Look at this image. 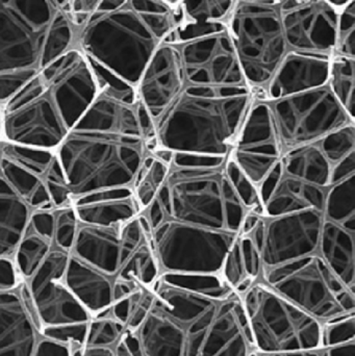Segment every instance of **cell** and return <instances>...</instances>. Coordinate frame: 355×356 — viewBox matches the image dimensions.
<instances>
[{
  "label": "cell",
  "mask_w": 355,
  "mask_h": 356,
  "mask_svg": "<svg viewBox=\"0 0 355 356\" xmlns=\"http://www.w3.org/2000/svg\"><path fill=\"white\" fill-rule=\"evenodd\" d=\"M154 300L137 334L144 356H249L251 330L241 296L210 298L166 284H152Z\"/></svg>",
  "instance_id": "1"
},
{
  "label": "cell",
  "mask_w": 355,
  "mask_h": 356,
  "mask_svg": "<svg viewBox=\"0 0 355 356\" xmlns=\"http://www.w3.org/2000/svg\"><path fill=\"white\" fill-rule=\"evenodd\" d=\"M129 104L99 92L56 148L72 202L79 197L131 188L149 156L139 116Z\"/></svg>",
  "instance_id": "2"
},
{
  "label": "cell",
  "mask_w": 355,
  "mask_h": 356,
  "mask_svg": "<svg viewBox=\"0 0 355 356\" xmlns=\"http://www.w3.org/2000/svg\"><path fill=\"white\" fill-rule=\"evenodd\" d=\"M98 93L89 60L72 48L2 106V142L56 152Z\"/></svg>",
  "instance_id": "3"
},
{
  "label": "cell",
  "mask_w": 355,
  "mask_h": 356,
  "mask_svg": "<svg viewBox=\"0 0 355 356\" xmlns=\"http://www.w3.org/2000/svg\"><path fill=\"white\" fill-rule=\"evenodd\" d=\"M254 99L188 87L156 122V152L227 158Z\"/></svg>",
  "instance_id": "4"
},
{
  "label": "cell",
  "mask_w": 355,
  "mask_h": 356,
  "mask_svg": "<svg viewBox=\"0 0 355 356\" xmlns=\"http://www.w3.org/2000/svg\"><path fill=\"white\" fill-rule=\"evenodd\" d=\"M226 161L208 167L170 165L168 177L156 197L166 219L240 234L249 211L229 180Z\"/></svg>",
  "instance_id": "5"
},
{
  "label": "cell",
  "mask_w": 355,
  "mask_h": 356,
  "mask_svg": "<svg viewBox=\"0 0 355 356\" xmlns=\"http://www.w3.org/2000/svg\"><path fill=\"white\" fill-rule=\"evenodd\" d=\"M139 13L124 0L118 8L96 10L77 29L74 47L137 90L150 58L160 45Z\"/></svg>",
  "instance_id": "6"
},
{
  "label": "cell",
  "mask_w": 355,
  "mask_h": 356,
  "mask_svg": "<svg viewBox=\"0 0 355 356\" xmlns=\"http://www.w3.org/2000/svg\"><path fill=\"white\" fill-rule=\"evenodd\" d=\"M56 12L50 0H0V106L45 67L46 40Z\"/></svg>",
  "instance_id": "7"
},
{
  "label": "cell",
  "mask_w": 355,
  "mask_h": 356,
  "mask_svg": "<svg viewBox=\"0 0 355 356\" xmlns=\"http://www.w3.org/2000/svg\"><path fill=\"white\" fill-rule=\"evenodd\" d=\"M227 33L246 83L261 99L289 51L279 0H236Z\"/></svg>",
  "instance_id": "8"
},
{
  "label": "cell",
  "mask_w": 355,
  "mask_h": 356,
  "mask_svg": "<svg viewBox=\"0 0 355 356\" xmlns=\"http://www.w3.org/2000/svg\"><path fill=\"white\" fill-rule=\"evenodd\" d=\"M258 353H302L321 349V322L256 280L240 295Z\"/></svg>",
  "instance_id": "9"
},
{
  "label": "cell",
  "mask_w": 355,
  "mask_h": 356,
  "mask_svg": "<svg viewBox=\"0 0 355 356\" xmlns=\"http://www.w3.org/2000/svg\"><path fill=\"white\" fill-rule=\"evenodd\" d=\"M238 236L166 219L152 230L150 242L160 274L221 275Z\"/></svg>",
  "instance_id": "10"
},
{
  "label": "cell",
  "mask_w": 355,
  "mask_h": 356,
  "mask_svg": "<svg viewBox=\"0 0 355 356\" xmlns=\"http://www.w3.org/2000/svg\"><path fill=\"white\" fill-rule=\"evenodd\" d=\"M261 278L275 292L322 324L350 315L342 305V297L352 290L336 276L318 253L277 267L263 268Z\"/></svg>",
  "instance_id": "11"
},
{
  "label": "cell",
  "mask_w": 355,
  "mask_h": 356,
  "mask_svg": "<svg viewBox=\"0 0 355 356\" xmlns=\"http://www.w3.org/2000/svg\"><path fill=\"white\" fill-rule=\"evenodd\" d=\"M267 104L283 154L319 143L329 134L355 123L329 86Z\"/></svg>",
  "instance_id": "12"
},
{
  "label": "cell",
  "mask_w": 355,
  "mask_h": 356,
  "mask_svg": "<svg viewBox=\"0 0 355 356\" xmlns=\"http://www.w3.org/2000/svg\"><path fill=\"white\" fill-rule=\"evenodd\" d=\"M177 46L188 87L223 96L252 93L227 31Z\"/></svg>",
  "instance_id": "13"
},
{
  "label": "cell",
  "mask_w": 355,
  "mask_h": 356,
  "mask_svg": "<svg viewBox=\"0 0 355 356\" xmlns=\"http://www.w3.org/2000/svg\"><path fill=\"white\" fill-rule=\"evenodd\" d=\"M279 10L289 50L333 56L341 10L333 2L286 0L279 1Z\"/></svg>",
  "instance_id": "14"
},
{
  "label": "cell",
  "mask_w": 355,
  "mask_h": 356,
  "mask_svg": "<svg viewBox=\"0 0 355 356\" xmlns=\"http://www.w3.org/2000/svg\"><path fill=\"white\" fill-rule=\"evenodd\" d=\"M281 148L265 100L254 99L229 156L258 186L281 161Z\"/></svg>",
  "instance_id": "15"
},
{
  "label": "cell",
  "mask_w": 355,
  "mask_h": 356,
  "mask_svg": "<svg viewBox=\"0 0 355 356\" xmlns=\"http://www.w3.org/2000/svg\"><path fill=\"white\" fill-rule=\"evenodd\" d=\"M150 238L142 228L139 216L112 226H96L79 222L70 254L108 276L119 273L133 251Z\"/></svg>",
  "instance_id": "16"
},
{
  "label": "cell",
  "mask_w": 355,
  "mask_h": 356,
  "mask_svg": "<svg viewBox=\"0 0 355 356\" xmlns=\"http://www.w3.org/2000/svg\"><path fill=\"white\" fill-rule=\"evenodd\" d=\"M263 220L264 240L260 254L265 269L318 253L322 211L306 209Z\"/></svg>",
  "instance_id": "17"
},
{
  "label": "cell",
  "mask_w": 355,
  "mask_h": 356,
  "mask_svg": "<svg viewBox=\"0 0 355 356\" xmlns=\"http://www.w3.org/2000/svg\"><path fill=\"white\" fill-rule=\"evenodd\" d=\"M70 253L51 249L29 280L42 326L89 323L91 315L66 286L64 280Z\"/></svg>",
  "instance_id": "18"
},
{
  "label": "cell",
  "mask_w": 355,
  "mask_h": 356,
  "mask_svg": "<svg viewBox=\"0 0 355 356\" xmlns=\"http://www.w3.org/2000/svg\"><path fill=\"white\" fill-rule=\"evenodd\" d=\"M53 150L0 142V175L33 211L56 209L46 186Z\"/></svg>",
  "instance_id": "19"
},
{
  "label": "cell",
  "mask_w": 355,
  "mask_h": 356,
  "mask_svg": "<svg viewBox=\"0 0 355 356\" xmlns=\"http://www.w3.org/2000/svg\"><path fill=\"white\" fill-rule=\"evenodd\" d=\"M188 88L181 50L174 44L158 46L137 87L138 99L156 124Z\"/></svg>",
  "instance_id": "20"
},
{
  "label": "cell",
  "mask_w": 355,
  "mask_h": 356,
  "mask_svg": "<svg viewBox=\"0 0 355 356\" xmlns=\"http://www.w3.org/2000/svg\"><path fill=\"white\" fill-rule=\"evenodd\" d=\"M331 58L289 50L261 100L281 99L327 86Z\"/></svg>",
  "instance_id": "21"
},
{
  "label": "cell",
  "mask_w": 355,
  "mask_h": 356,
  "mask_svg": "<svg viewBox=\"0 0 355 356\" xmlns=\"http://www.w3.org/2000/svg\"><path fill=\"white\" fill-rule=\"evenodd\" d=\"M42 338L18 292H0V356H33Z\"/></svg>",
  "instance_id": "22"
},
{
  "label": "cell",
  "mask_w": 355,
  "mask_h": 356,
  "mask_svg": "<svg viewBox=\"0 0 355 356\" xmlns=\"http://www.w3.org/2000/svg\"><path fill=\"white\" fill-rule=\"evenodd\" d=\"M79 223L112 226L131 221L142 213L131 188L101 191L72 202Z\"/></svg>",
  "instance_id": "23"
},
{
  "label": "cell",
  "mask_w": 355,
  "mask_h": 356,
  "mask_svg": "<svg viewBox=\"0 0 355 356\" xmlns=\"http://www.w3.org/2000/svg\"><path fill=\"white\" fill-rule=\"evenodd\" d=\"M236 0L181 1L183 20L165 43H187L227 31Z\"/></svg>",
  "instance_id": "24"
},
{
  "label": "cell",
  "mask_w": 355,
  "mask_h": 356,
  "mask_svg": "<svg viewBox=\"0 0 355 356\" xmlns=\"http://www.w3.org/2000/svg\"><path fill=\"white\" fill-rule=\"evenodd\" d=\"M327 190L285 175L281 168L276 184L263 203L264 217H279L306 209L322 211Z\"/></svg>",
  "instance_id": "25"
},
{
  "label": "cell",
  "mask_w": 355,
  "mask_h": 356,
  "mask_svg": "<svg viewBox=\"0 0 355 356\" xmlns=\"http://www.w3.org/2000/svg\"><path fill=\"white\" fill-rule=\"evenodd\" d=\"M65 284L81 305L92 313H101L114 305L110 276L70 254Z\"/></svg>",
  "instance_id": "26"
},
{
  "label": "cell",
  "mask_w": 355,
  "mask_h": 356,
  "mask_svg": "<svg viewBox=\"0 0 355 356\" xmlns=\"http://www.w3.org/2000/svg\"><path fill=\"white\" fill-rule=\"evenodd\" d=\"M318 254L336 276L348 289L354 291L355 234L323 220Z\"/></svg>",
  "instance_id": "27"
},
{
  "label": "cell",
  "mask_w": 355,
  "mask_h": 356,
  "mask_svg": "<svg viewBox=\"0 0 355 356\" xmlns=\"http://www.w3.org/2000/svg\"><path fill=\"white\" fill-rule=\"evenodd\" d=\"M33 211L0 175V257L14 255Z\"/></svg>",
  "instance_id": "28"
},
{
  "label": "cell",
  "mask_w": 355,
  "mask_h": 356,
  "mask_svg": "<svg viewBox=\"0 0 355 356\" xmlns=\"http://www.w3.org/2000/svg\"><path fill=\"white\" fill-rule=\"evenodd\" d=\"M279 164L285 175L320 188L329 186L333 167L317 144L286 152L281 156Z\"/></svg>",
  "instance_id": "29"
},
{
  "label": "cell",
  "mask_w": 355,
  "mask_h": 356,
  "mask_svg": "<svg viewBox=\"0 0 355 356\" xmlns=\"http://www.w3.org/2000/svg\"><path fill=\"white\" fill-rule=\"evenodd\" d=\"M131 3L160 43L173 35L183 20L181 1L140 0Z\"/></svg>",
  "instance_id": "30"
},
{
  "label": "cell",
  "mask_w": 355,
  "mask_h": 356,
  "mask_svg": "<svg viewBox=\"0 0 355 356\" xmlns=\"http://www.w3.org/2000/svg\"><path fill=\"white\" fill-rule=\"evenodd\" d=\"M323 219L355 234V175L327 188Z\"/></svg>",
  "instance_id": "31"
},
{
  "label": "cell",
  "mask_w": 355,
  "mask_h": 356,
  "mask_svg": "<svg viewBox=\"0 0 355 356\" xmlns=\"http://www.w3.org/2000/svg\"><path fill=\"white\" fill-rule=\"evenodd\" d=\"M170 165L150 154L144 161L133 182V196L142 213L156 199L158 191L168 177Z\"/></svg>",
  "instance_id": "32"
},
{
  "label": "cell",
  "mask_w": 355,
  "mask_h": 356,
  "mask_svg": "<svg viewBox=\"0 0 355 356\" xmlns=\"http://www.w3.org/2000/svg\"><path fill=\"white\" fill-rule=\"evenodd\" d=\"M327 86L344 110L355 119V58L333 54Z\"/></svg>",
  "instance_id": "33"
},
{
  "label": "cell",
  "mask_w": 355,
  "mask_h": 356,
  "mask_svg": "<svg viewBox=\"0 0 355 356\" xmlns=\"http://www.w3.org/2000/svg\"><path fill=\"white\" fill-rule=\"evenodd\" d=\"M160 271L152 250L150 238L140 245L117 274L118 280L135 282L144 286H152Z\"/></svg>",
  "instance_id": "34"
},
{
  "label": "cell",
  "mask_w": 355,
  "mask_h": 356,
  "mask_svg": "<svg viewBox=\"0 0 355 356\" xmlns=\"http://www.w3.org/2000/svg\"><path fill=\"white\" fill-rule=\"evenodd\" d=\"M52 245L51 241L33 232L28 224L14 253L15 267L24 277L31 278L51 250Z\"/></svg>",
  "instance_id": "35"
},
{
  "label": "cell",
  "mask_w": 355,
  "mask_h": 356,
  "mask_svg": "<svg viewBox=\"0 0 355 356\" xmlns=\"http://www.w3.org/2000/svg\"><path fill=\"white\" fill-rule=\"evenodd\" d=\"M158 277L171 286L185 289L190 292L204 295L210 298H227L235 292V290L226 284L221 275L163 273Z\"/></svg>",
  "instance_id": "36"
},
{
  "label": "cell",
  "mask_w": 355,
  "mask_h": 356,
  "mask_svg": "<svg viewBox=\"0 0 355 356\" xmlns=\"http://www.w3.org/2000/svg\"><path fill=\"white\" fill-rule=\"evenodd\" d=\"M331 167L355 152V123L342 127L317 143Z\"/></svg>",
  "instance_id": "37"
},
{
  "label": "cell",
  "mask_w": 355,
  "mask_h": 356,
  "mask_svg": "<svg viewBox=\"0 0 355 356\" xmlns=\"http://www.w3.org/2000/svg\"><path fill=\"white\" fill-rule=\"evenodd\" d=\"M124 332L125 326L113 317L95 318L89 322L83 346L116 348Z\"/></svg>",
  "instance_id": "38"
},
{
  "label": "cell",
  "mask_w": 355,
  "mask_h": 356,
  "mask_svg": "<svg viewBox=\"0 0 355 356\" xmlns=\"http://www.w3.org/2000/svg\"><path fill=\"white\" fill-rule=\"evenodd\" d=\"M227 175L235 188L236 193L239 196L240 200L243 203L248 211L256 213V215L264 217L263 211L262 201H261L260 193L258 186H254L247 177L238 168L237 165L227 158L226 164Z\"/></svg>",
  "instance_id": "39"
},
{
  "label": "cell",
  "mask_w": 355,
  "mask_h": 356,
  "mask_svg": "<svg viewBox=\"0 0 355 356\" xmlns=\"http://www.w3.org/2000/svg\"><path fill=\"white\" fill-rule=\"evenodd\" d=\"M53 244L56 248L70 253L74 245L79 220L72 205L54 211Z\"/></svg>",
  "instance_id": "40"
},
{
  "label": "cell",
  "mask_w": 355,
  "mask_h": 356,
  "mask_svg": "<svg viewBox=\"0 0 355 356\" xmlns=\"http://www.w3.org/2000/svg\"><path fill=\"white\" fill-rule=\"evenodd\" d=\"M333 54L355 58V1L350 0L340 10Z\"/></svg>",
  "instance_id": "41"
},
{
  "label": "cell",
  "mask_w": 355,
  "mask_h": 356,
  "mask_svg": "<svg viewBox=\"0 0 355 356\" xmlns=\"http://www.w3.org/2000/svg\"><path fill=\"white\" fill-rule=\"evenodd\" d=\"M355 341V313L331 320L322 325L321 349Z\"/></svg>",
  "instance_id": "42"
},
{
  "label": "cell",
  "mask_w": 355,
  "mask_h": 356,
  "mask_svg": "<svg viewBox=\"0 0 355 356\" xmlns=\"http://www.w3.org/2000/svg\"><path fill=\"white\" fill-rule=\"evenodd\" d=\"M89 323L65 324V325L49 326L42 330V336L49 340L70 346H83L87 337Z\"/></svg>",
  "instance_id": "43"
},
{
  "label": "cell",
  "mask_w": 355,
  "mask_h": 356,
  "mask_svg": "<svg viewBox=\"0 0 355 356\" xmlns=\"http://www.w3.org/2000/svg\"><path fill=\"white\" fill-rule=\"evenodd\" d=\"M221 276L231 288L235 290L240 282L248 278L242 259L241 247H240L239 236L229 249L223 263Z\"/></svg>",
  "instance_id": "44"
},
{
  "label": "cell",
  "mask_w": 355,
  "mask_h": 356,
  "mask_svg": "<svg viewBox=\"0 0 355 356\" xmlns=\"http://www.w3.org/2000/svg\"><path fill=\"white\" fill-rule=\"evenodd\" d=\"M240 247H241L242 259L246 273L249 278L258 280L262 274V259L256 247L248 236H240Z\"/></svg>",
  "instance_id": "45"
},
{
  "label": "cell",
  "mask_w": 355,
  "mask_h": 356,
  "mask_svg": "<svg viewBox=\"0 0 355 356\" xmlns=\"http://www.w3.org/2000/svg\"><path fill=\"white\" fill-rule=\"evenodd\" d=\"M54 211L56 209L33 211L29 220V226L31 229L43 238L51 241L52 243H53L54 219H56Z\"/></svg>",
  "instance_id": "46"
},
{
  "label": "cell",
  "mask_w": 355,
  "mask_h": 356,
  "mask_svg": "<svg viewBox=\"0 0 355 356\" xmlns=\"http://www.w3.org/2000/svg\"><path fill=\"white\" fill-rule=\"evenodd\" d=\"M33 356H71V346L43 337L38 343Z\"/></svg>",
  "instance_id": "47"
},
{
  "label": "cell",
  "mask_w": 355,
  "mask_h": 356,
  "mask_svg": "<svg viewBox=\"0 0 355 356\" xmlns=\"http://www.w3.org/2000/svg\"><path fill=\"white\" fill-rule=\"evenodd\" d=\"M352 175H355V152H352L347 158L333 166L329 186L352 177Z\"/></svg>",
  "instance_id": "48"
},
{
  "label": "cell",
  "mask_w": 355,
  "mask_h": 356,
  "mask_svg": "<svg viewBox=\"0 0 355 356\" xmlns=\"http://www.w3.org/2000/svg\"><path fill=\"white\" fill-rule=\"evenodd\" d=\"M17 284L16 267L8 257H0V292L14 290Z\"/></svg>",
  "instance_id": "49"
},
{
  "label": "cell",
  "mask_w": 355,
  "mask_h": 356,
  "mask_svg": "<svg viewBox=\"0 0 355 356\" xmlns=\"http://www.w3.org/2000/svg\"><path fill=\"white\" fill-rule=\"evenodd\" d=\"M17 292H18L19 297H20L21 302H22L25 311L28 314L31 319L33 320L35 327H37L38 330H39V332L42 334L43 326H42L41 320H40L39 313H38L35 299H33V294H31L28 286H26V284H22Z\"/></svg>",
  "instance_id": "50"
},
{
  "label": "cell",
  "mask_w": 355,
  "mask_h": 356,
  "mask_svg": "<svg viewBox=\"0 0 355 356\" xmlns=\"http://www.w3.org/2000/svg\"><path fill=\"white\" fill-rule=\"evenodd\" d=\"M139 288L140 286L138 282L117 280L113 284V300H114V303L126 298Z\"/></svg>",
  "instance_id": "51"
},
{
  "label": "cell",
  "mask_w": 355,
  "mask_h": 356,
  "mask_svg": "<svg viewBox=\"0 0 355 356\" xmlns=\"http://www.w3.org/2000/svg\"><path fill=\"white\" fill-rule=\"evenodd\" d=\"M142 213L145 216L146 219L149 222L151 230L156 229L158 225H160L166 220L164 211H163L162 207L156 199H154L151 204Z\"/></svg>",
  "instance_id": "52"
},
{
  "label": "cell",
  "mask_w": 355,
  "mask_h": 356,
  "mask_svg": "<svg viewBox=\"0 0 355 356\" xmlns=\"http://www.w3.org/2000/svg\"><path fill=\"white\" fill-rule=\"evenodd\" d=\"M110 311H112V316L115 320L120 322L123 325L126 326L131 311V299H129V296L122 299V300L115 302L114 305L110 307ZM125 330H126V328H125Z\"/></svg>",
  "instance_id": "53"
},
{
  "label": "cell",
  "mask_w": 355,
  "mask_h": 356,
  "mask_svg": "<svg viewBox=\"0 0 355 356\" xmlns=\"http://www.w3.org/2000/svg\"><path fill=\"white\" fill-rule=\"evenodd\" d=\"M71 356H115L110 347L71 346Z\"/></svg>",
  "instance_id": "54"
},
{
  "label": "cell",
  "mask_w": 355,
  "mask_h": 356,
  "mask_svg": "<svg viewBox=\"0 0 355 356\" xmlns=\"http://www.w3.org/2000/svg\"><path fill=\"white\" fill-rule=\"evenodd\" d=\"M324 356H355V341L324 349Z\"/></svg>",
  "instance_id": "55"
},
{
  "label": "cell",
  "mask_w": 355,
  "mask_h": 356,
  "mask_svg": "<svg viewBox=\"0 0 355 356\" xmlns=\"http://www.w3.org/2000/svg\"><path fill=\"white\" fill-rule=\"evenodd\" d=\"M261 216L256 215V213L249 211L247 215L244 218L243 223H242L241 230H240V236H247L250 232H252L256 224L261 220Z\"/></svg>",
  "instance_id": "56"
},
{
  "label": "cell",
  "mask_w": 355,
  "mask_h": 356,
  "mask_svg": "<svg viewBox=\"0 0 355 356\" xmlns=\"http://www.w3.org/2000/svg\"><path fill=\"white\" fill-rule=\"evenodd\" d=\"M256 356H324V349L318 350L302 351V353H258Z\"/></svg>",
  "instance_id": "57"
},
{
  "label": "cell",
  "mask_w": 355,
  "mask_h": 356,
  "mask_svg": "<svg viewBox=\"0 0 355 356\" xmlns=\"http://www.w3.org/2000/svg\"><path fill=\"white\" fill-rule=\"evenodd\" d=\"M2 141V106H0V142Z\"/></svg>",
  "instance_id": "58"
},
{
  "label": "cell",
  "mask_w": 355,
  "mask_h": 356,
  "mask_svg": "<svg viewBox=\"0 0 355 356\" xmlns=\"http://www.w3.org/2000/svg\"><path fill=\"white\" fill-rule=\"evenodd\" d=\"M258 355V353H256V351H254V353H251V355H250L249 356H256Z\"/></svg>",
  "instance_id": "59"
}]
</instances>
